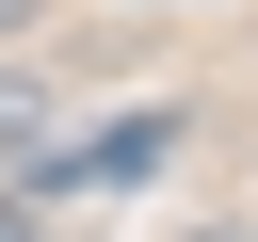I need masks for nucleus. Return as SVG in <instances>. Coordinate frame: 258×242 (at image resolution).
I'll return each mask as SVG.
<instances>
[{
	"label": "nucleus",
	"instance_id": "f257e3e1",
	"mask_svg": "<svg viewBox=\"0 0 258 242\" xmlns=\"http://www.w3.org/2000/svg\"><path fill=\"white\" fill-rule=\"evenodd\" d=\"M177 129H194L177 97H145V113H113V129H64V145L32 161V194H129V177H161V161H177Z\"/></svg>",
	"mask_w": 258,
	"mask_h": 242
},
{
	"label": "nucleus",
	"instance_id": "f03ea898",
	"mask_svg": "<svg viewBox=\"0 0 258 242\" xmlns=\"http://www.w3.org/2000/svg\"><path fill=\"white\" fill-rule=\"evenodd\" d=\"M32 161H48V97L0 81V194H32Z\"/></svg>",
	"mask_w": 258,
	"mask_h": 242
},
{
	"label": "nucleus",
	"instance_id": "7ed1b4c3",
	"mask_svg": "<svg viewBox=\"0 0 258 242\" xmlns=\"http://www.w3.org/2000/svg\"><path fill=\"white\" fill-rule=\"evenodd\" d=\"M0 242H48V226H32V194H0Z\"/></svg>",
	"mask_w": 258,
	"mask_h": 242
},
{
	"label": "nucleus",
	"instance_id": "20e7f679",
	"mask_svg": "<svg viewBox=\"0 0 258 242\" xmlns=\"http://www.w3.org/2000/svg\"><path fill=\"white\" fill-rule=\"evenodd\" d=\"M0 16H16V0H0Z\"/></svg>",
	"mask_w": 258,
	"mask_h": 242
},
{
	"label": "nucleus",
	"instance_id": "39448f33",
	"mask_svg": "<svg viewBox=\"0 0 258 242\" xmlns=\"http://www.w3.org/2000/svg\"><path fill=\"white\" fill-rule=\"evenodd\" d=\"M242 242H258V226H242Z\"/></svg>",
	"mask_w": 258,
	"mask_h": 242
}]
</instances>
